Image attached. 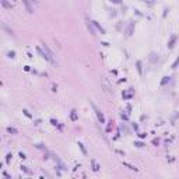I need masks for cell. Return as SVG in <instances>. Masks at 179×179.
I'll list each match as a JSON object with an SVG mask.
<instances>
[{"label": "cell", "mask_w": 179, "mask_h": 179, "mask_svg": "<svg viewBox=\"0 0 179 179\" xmlns=\"http://www.w3.org/2000/svg\"><path fill=\"white\" fill-rule=\"evenodd\" d=\"M3 4H4V6H6V7H11V6H10V4H9V3H7V2H6V0H3Z\"/></svg>", "instance_id": "6da1fadb"}]
</instances>
